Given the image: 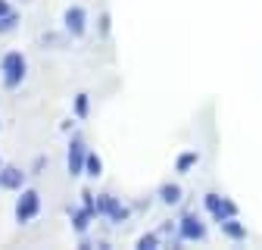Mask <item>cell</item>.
<instances>
[{
    "instance_id": "cell-2",
    "label": "cell",
    "mask_w": 262,
    "mask_h": 250,
    "mask_svg": "<svg viewBox=\"0 0 262 250\" xmlns=\"http://www.w3.org/2000/svg\"><path fill=\"white\" fill-rule=\"evenodd\" d=\"M203 210L212 216V222H215V225H222L225 219H234V216H241L237 203H234L231 197L219 194V191H209V194H203Z\"/></svg>"
},
{
    "instance_id": "cell-13",
    "label": "cell",
    "mask_w": 262,
    "mask_h": 250,
    "mask_svg": "<svg viewBox=\"0 0 262 250\" xmlns=\"http://www.w3.org/2000/svg\"><path fill=\"white\" fill-rule=\"evenodd\" d=\"M91 219H94V213H91V210H84V206H78V210L72 213V228H75L78 235H84V232L91 228Z\"/></svg>"
},
{
    "instance_id": "cell-20",
    "label": "cell",
    "mask_w": 262,
    "mask_h": 250,
    "mask_svg": "<svg viewBox=\"0 0 262 250\" xmlns=\"http://www.w3.org/2000/svg\"><path fill=\"white\" fill-rule=\"evenodd\" d=\"M10 13H16L13 4H10V0H0V16H10Z\"/></svg>"
},
{
    "instance_id": "cell-22",
    "label": "cell",
    "mask_w": 262,
    "mask_h": 250,
    "mask_svg": "<svg viewBox=\"0 0 262 250\" xmlns=\"http://www.w3.org/2000/svg\"><path fill=\"white\" fill-rule=\"evenodd\" d=\"M0 169H4V163H0Z\"/></svg>"
},
{
    "instance_id": "cell-8",
    "label": "cell",
    "mask_w": 262,
    "mask_h": 250,
    "mask_svg": "<svg viewBox=\"0 0 262 250\" xmlns=\"http://www.w3.org/2000/svg\"><path fill=\"white\" fill-rule=\"evenodd\" d=\"M25 175L28 172H22L19 166H4V169H0V181H4L7 191H22V187H25Z\"/></svg>"
},
{
    "instance_id": "cell-16",
    "label": "cell",
    "mask_w": 262,
    "mask_h": 250,
    "mask_svg": "<svg viewBox=\"0 0 262 250\" xmlns=\"http://www.w3.org/2000/svg\"><path fill=\"white\" fill-rule=\"evenodd\" d=\"M16 28H19V13L0 16V35H7V31H16Z\"/></svg>"
},
{
    "instance_id": "cell-1",
    "label": "cell",
    "mask_w": 262,
    "mask_h": 250,
    "mask_svg": "<svg viewBox=\"0 0 262 250\" xmlns=\"http://www.w3.org/2000/svg\"><path fill=\"white\" fill-rule=\"evenodd\" d=\"M25 72H28L25 53H19V50H7L4 56H0V75H4V88H7V91L19 88L22 78H25Z\"/></svg>"
},
{
    "instance_id": "cell-11",
    "label": "cell",
    "mask_w": 262,
    "mask_h": 250,
    "mask_svg": "<svg viewBox=\"0 0 262 250\" xmlns=\"http://www.w3.org/2000/svg\"><path fill=\"white\" fill-rule=\"evenodd\" d=\"M196 160H200V153H196V150H184V153H178V156H175V172H178V175H187V172L196 166Z\"/></svg>"
},
{
    "instance_id": "cell-3",
    "label": "cell",
    "mask_w": 262,
    "mask_h": 250,
    "mask_svg": "<svg viewBox=\"0 0 262 250\" xmlns=\"http://www.w3.org/2000/svg\"><path fill=\"white\" fill-rule=\"evenodd\" d=\"M38 213H41V194H38V187H22V194L16 197V222L28 225Z\"/></svg>"
},
{
    "instance_id": "cell-19",
    "label": "cell",
    "mask_w": 262,
    "mask_h": 250,
    "mask_svg": "<svg viewBox=\"0 0 262 250\" xmlns=\"http://www.w3.org/2000/svg\"><path fill=\"white\" fill-rule=\"evenodd\" d=\"M100 35H103V38L110 35V13H103V16H100Z\"/></svg>"
},
{
    "instance_id": "cell-4",
    "label": "cell",
    "mask_w": 262,
    "mask_h": 250,
    "mask_svg": "<svg viewBox=\"0 0 262 250\" xmlns=\"http://www.w3.org/2000/svg\"><path fill=\"white\" fill-rule=\"evenodd\" d=\"M97 216H103V219H110L113 225H122L125 219L131 216V210L119 200V197H113L110 191H103V194H97Z\"/></svg>"
},
{
    "instance_id": "cell-17",
    "label": "cell",
    "mask_w": 262,
    "mask_h": 250,
    "mask_svg": "<svg viewBox=\"0 0 262 250\" xmlns=\"http://www.w3.org/2000/svg\"><path fill=\"white\" fill-rule=\"evenodd\" d=\"M81 206H84V210H91V213L97 216V194H94V191H88V187L81 191Z\"/></svg>"
},
{
    "instance_id": "cell-5",
    "label": "cell",
    "mask_w": 262,
    "mask_h": 250,
    "mask_svg": "<svg viewBox=\"0 0 262 250\" xmlns=\"http://www.w3.org/2000/svg\"><path fill=\"white\" fill-rule=\"evenodd\" d=\"M84 160H88V144L81 135H72L69 138V153H66V169H69L72 178L84 175Z\"/></svg>"
},
{
    "instance_id": "cell-14",
    "label": "cell",
    "mask_w": 262,
    "mask_h": 250,
    "mask_svg": "<svg viewBox=\"0 0 262 250\" xmlns=\"http://www.w3.org/2000/svg\"><path fill=\"white\" fill-rule=\"evenodd\" d=\"M135 247L138 250H156V247H162V235L159 232H147V235H141L135 241Z\"/></svg>"
},
{
    "instance_id": "cell-10",
    "label": "cell",
    "mask_w": 262,
    "mask_h": 250,
    "mask_svg": "<svg viewBox=\"0 0 262 250\" xmlns=\"http://www.w3.org/2000/svg\"><path fill=\"white\" fill-rule=\"evenodd\" d=\"M222 232H225V238H231V241H247V228H244V222H241V219L234 216V219H225V222L219 225Z\"/></svg>"
},
{
    "instance_id": "cell-9",
    "label": "cell",
    "mask_w": 262,
    "mask_h": 250,
    "mask_svg": "<svg viewBox=\"0 0 262 250\" xmlns=\"http://www.w3.org/2000/svg\"><path fill=\"white\" fill-rule=\"evenodd\" d=\"M181 197H184V187L178 181H162L159 184V200L166 203V206H178Z\"/></svg>"
},
{
    "instance_id": "cell-7",
    "label": "cell",
    "mask_w": 262,
    "mask_h": 250,
    "mask_svg": "<svg viewBox=\"0 0 262 250\" xmlns=\"http://www.w3.org/2000/svg\"><path fill=\"white\" fill-rule=\"evenodd\" d=\"M62 28L69 31L72 38H84L88 35V13H84V7H69L62 13Z\"/></svg>"
},
{
    "instance_id": "cell-18",
    "label": "cell",
    "mask_w": 262,
    "mask_h": 250,
    "mask_svg": "<svg viewBox=\"0 0 262 250\" xmlns=\"http://www.w3.org/2000/svg\"><path fill=\"white\" fill-rule=\"evenodd\" d=\"M44 169H47V156H38V160L31 163V175H41Z\"/></svg>"
},
{
    "instance_id": "cell-15",
    "label": "cell",
    "mask_w": 262,
    "mask_h": 250,
    "mask_svg": "<svg viewBox=\"0 0 262 250\" xmlns=\"http://www.w3.org/2000/svg\"><path fill=\"white\" fill-rule=\"evenodd\" d=\"M84 172L91 175V178H100L103 175V160L97 156L94 150H88V160H84Z\"/></svg>"
},
{
    "instance_id": "cell-21",
    "label": "cell",
    "mask_w": 262,
    "mask_h": 250,
    "mask_svg": "<svg viewBox=\"0 0 262 250\" xmlns=\"http://www.w3.org/2000/svg\"><path fill=\"white\" fill-rule=\"evenodd\" d=\"M72 125H75L72 119H62V122H59V132H62V135H69V132H72Z\"/></svg>"
},
{
    "instance_id": "cell-6",
    "label": "cell",
    "mask_w": 262,
    "mask_h": 250,
    "mask_svg": "<svg viewBox=\"0 0 262 250\" xmlns=\"http://www.w3.org/2000/svg\"><path fill=\"white\" fill-rule=\"evenodd\" d=\"M178 235H181V241H206V225H203V219L196 216L193 210H184L181 219H178Z\"/></svg>"
},
{
    "instance_id": "cell-12",
    "label": "cell",
    "mask_w": 262,
    "mask_h": 250,
    "mask_svg": "<svg viewBox=\"0 0 262 250\" xmlns=\"http://www.w3.org/2000/svg\"><path fill=\"white\" fill-rule=\"evenodd\" d=\"M72 110H75V119L88 122V116H91V97H88V91H78L75 97H72Z\"/></svg>"
}]
</instances>
